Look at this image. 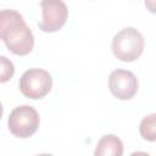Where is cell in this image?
Returning <instances> with one entry per match:
<instances>
[{
    "mask_svg": "<svg viewBox=\"0 0 156 156\" xmlns=\"http://www.w3.org/2000/svg\"><path fill=\"white\" fill-rule=\"evenodd\" d=\"M2 111H4V108H2V105L0 102V119H1V116H2Z\"/></svg>",
    "mask_w": 156,
    "mask_h": 156,
    "instance_id": "11",
    "label": "cell"
},
{
    "mask_svg": "<svg viewBox=\"0 0 156 156\" xmlns=\"http://www.w3.org/2000/svg\"><path fill=\"white\" fill-rule=\"evenodd\" d=\"M144 45L145 41L141 33L133 27H127L113 37L111 48L113 55L118 60L132 62L143 54Z\"/></svg>",
    "mask_w": 156,
    "mask_h": 156,
    "instance_id": "2",
    "label": "cell"
},
{
    "mask_svg": "<svg viewBox=\"0 0 156 156\" xmlns=\"http://www.w3.org/2000/svg\"><path fill=\"white\" fill-rule=\"evenodd\" d=\"M0 39L15 55H28L34 46V35L22 15L15 10L0 11Z\"/></svg>",
    "mask_w": 156,
    "mask_h": 156,
    "instance_id": "1",
    "label": "cell"
},
{
    "mask_svg": "<svg viewBox=\"0 0 156 156\" xmlns=\"http://www.w3.org/2000/svg\"><path fill=\"white\" fill-rule=\"evenodd\" d=\"M40 123V117L37 110L29 105H22L15 107L7 119L10 132L17 138H29L32 136Z\"/></svg>",
    "mask_w": 156,
    "mask_h": 156,
    "instance_id": "3",
    "label": "cell"
},
{
    "mask_svg": "<svg viewBox=\"0 0 156 156\" xmlns=\"http://www.w3.org/2000/svg\"><path fill=\"white\" fill-rule=\"evenodd\" d=\"M94 154L95 156H121L123 155V144L118 136L107 134L98 141Z\"/></svg>",
    "mask_w": 156,
    "mask_h": 156,
    "instance_id": "7",
    "label": "cell"
},
{
    "mask_svg": "<svg viewBox=\"0 0 156 156\" xmlns=\"http://www.w3.org/2000/svg\"><path fill=\"white\" fill-rule=\"evenodd\" d=\"M40 7L43 17L39 22V28L43 32H56L66 23L68 9L62 0H41Z\"/></svg>",
    "mask_w": 156,
    "mask_h": 156,
    "instance_id": "5",
    "label": "cell"
},
{
    "mask_svg": "<svg viewBox=\"0 0 156 156\" xmlns=\"http://www.w3.org/2000/svg\"><path fill=\"white\" fill-rule=\"evenodd\" d=\"M156 115L151 113L144 117L139 126V132L145 140L155 141L156 139Z\"/></svg>",
    "mask_w": 156,
    "mask_h": 156,
    "instance_id": "8",
    "label": "cell"
},
{
    "mask_svg": "<svg viewBox=\"0 0 156 156\" xmlns=\"http://www.w3.org/2000/svg\"><path fill=\"white\" fill-rule=\"evenodd\" d=\"M52 87V78L50 73L41 68L27 69L20 79L21 93L29 99H43Z\"/></svg>",
    "mask_w": 156,
    "mask_h": 156,
    "instance_id": "4",
    "label": "cell"
},
{
    "mask_svg": "<svg viewBox=\"0 0 156 156\" xmlns=\"http://www.w3.org/2000/svg\"><path fill=\"white\" fill-rule=\"evenodd\" d=\"M15 73V66L6 56H0V83L9 82Z\"/></svg>",
    "mask_w": 156,
    "mask_h": 156,
    "instance_id": "9",
    "label": "cell"
},
{
    "mask_svg": "<svg viewBox=\"0 0 156 156\" xmlns=\"http://www.w3.org/2000/svg\"><path fill=\"white\" fill-rule=\"evenodd\" d=\"M108 88L119 100H129L138 91V79L128 69H115L108 76Z\"/></svg>",
    "mask_w": 156,
    "mask_h": 156,
    "instance_id": "6",
    "label": "cell"
},
{
    "mask_svg": "<svg viewBox=\"0 0 156 156\" xmlns=\"http://www.w3.org/2000/svg\"><path fill=\"white\" fill-rule=\"evenodd\" d=\"M145 5L149 7V10L151 12H155V7H154V0H145Z\"/></svg>",
    "mask_w": 156,
    "mask_h": 156,
    "instance_id": "10",
    "label": "cell"
}]
</instances>
